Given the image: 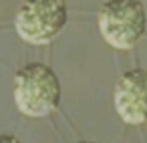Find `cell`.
Here are the masks:
<instances>
[{
  "mask_svg": "<svg viewBox=\"0 0 147 143\" xmlns=\"http://www.w3.org/2000/svg\"><path fill=\"white\" fill-rule=\"evenodd\" d=\"M12 95L18 111L32 119L55 113L61 105V81L45 63H28L12 79Z\"/></svg>",
  "mask_w": 147,
  "mask_h": 143,
  "instance_id": "obj_1",
  "label": "cell"
},
{
  "mask_svg": "<svg viewBox=\"0 0 147 143\" xmlns=\"http://www.w3.org/2000/svg\"><path fill=\"white\" fill-rule=\"evenodd\" d=\"M97 24L107 45L117 51H129L147 30V12L141 0H105Z\"/></svg>",
  "mask_w": 147,
  "mask_h": 143,
  "instance_id": "obj_2",
  "label": "cell"
},
{
  "mask_svg": "<svg viewBox=\"0 0 147 143\" xmlns=\"http://www.w3.org/2000/svg\"><path fill=\"white\" fill-rule=\"evenodd\" d=\"M65 0H24L14 16L18 36L30 45H49L67 26Z\"/></svg>",
  "mask_w": 147,
  "mask_h": 143,
  "instance_id": "obj_3",
  "label": "cell"
},
{
  "mask_svg": "<svg viewBox=\"0 0 147 143\" xmlns=\"http://www.w3.org/2000/svg\"><path fill=\"white\" fill-rule=\"evenodd\" d=\"M113 105L117 115L127 125L147 123V71L131 69L125 71L113 93Z\"/></svg>",
  "mask_w": 147,
  "mask_h": 143,
  "instance_id": "obj_4",
  "label": "cell"
},
{
  "mask_svg": "<svg viewBox=\"0 0 147 143\" xmlns=\"http://www.w3.org/2000/svg\"><path fill=\"white\" fill-rule=\"evenodd\" d=\"M0 143H22L16 135H10V133H4V135H0Z\"/></svg>",
  "mask_w": 147,
  "mask_h": 143,
  "instance_id": "obj_5",
  "label": "cell"
},
{
  "mask_svg": "<svg viewBox=\"0 0 147 143\" xmlns=\"http://www.w3.org/2000/svg\"><path fill=\"white\" fill-rule=\"evenodd\" d=\"M79 143H99V141H79Z\"/></svg>",
  "mask_w": 147,
  "mask_h": 143,
  "instance_id": "obj_6",
  "label": "cell"
}]
</instances>
